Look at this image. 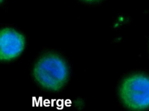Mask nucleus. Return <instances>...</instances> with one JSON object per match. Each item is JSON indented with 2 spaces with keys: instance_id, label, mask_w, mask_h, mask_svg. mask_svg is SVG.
<instances>
[{
  "instance_id": "obj_1",
  "label": "nucleus",
  "mask_w": 149,
  "mask_h": 111,
  "mask_svg": "<svg viewBox=\"0 0 149 111\" xmlns=\"http://www.w3.org/2000/svg\"><path fill=\"white\" fill-rule=\"evenodd\" d=\"M30 75L34 83L40 90L49 94H58L64 90L70 82L72 64L62 51L45 47L34 58Z\"/></svg>"
},
{
  "instance_id": "obj_2",
  "label": "nucleus",
  "mask_w": 149,
  "mask_h": 111,
  "mask_svg": "<svg viewBox=\"0 0 149 111\" xmlns=\"http://www.w3.org/2000/svg\"><path fill=\"white\" fill-rule=\"evenodd\" d=\"M115 94L120 106L127 110H147L149 105V77L146 69H136L118 79Z\"/></svg>"
},
{
  "instance_id": "obj_3",
  "label": "nucleus",
  "mask_w": 149,
  "mask_h": 111,
  "mask_svg": "<svg viewBox=\"0 0 149 111\" xmlns=\"http://www.w3.org/2000/svg\"><path fill=\"white\" fill-rule=\"evenodd\" d=\"M26 44V38L20 31L10 27L0 29V61L16 59L23 53Z\"/></svg>"
},
{
  "instance_id": "obj_4",
  "label": "nucleus",
  "mask_w": 149,
  "mask_h": 111,
  "mask_svg": "<svg viewBox=\"0 0 149 111\" xmlns=\"http://www.w3.org/2000/svg\"><path fill=\"white\" fill-rule=\"evenodd\" d=\"M80 3L87 6H96L102 3L106 0H77Z\"/></svg>"
},
{
  "instance_id": "obj_5",
  "label": "nucleus",
  "mask_w": 149,
  "mask_h": 111,
  "mask_svg": "<svg viewBox=\"0 0 149 111\" xmlns=\"http://www.w3.org/2000/svg\"><path fill=\"white\" fill-rule=\"evenodd\" d=\"M4 1H5V0H0V4L2 3Z\"/></svg>"
}]
</instances>
